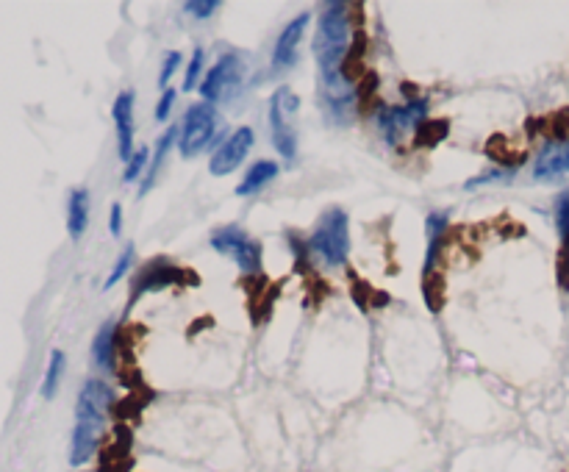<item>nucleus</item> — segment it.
I'll list each match as a JSON object with an SVG mask.
<instances>
[{"label": "nucleus", "mask_w": 569, "mask_h": 472, "mask_svg": "<svg viewBox=\"0 0 569 472\" xmlns=\"http://www.w3.org/2000/svg\"><path fill=\"white\" fill-rule=\"evenodd\" d=\"M314 59L320 67L322 100L331 106L336 120H345L356 106V87L345 78V56L350 53V17H347V3H328L320 14L317 37L311 42Z\"/></svg>", "instance_id": "nucleus-1"}, {"label": "nucleus", "mask_w": 569, "mask_h": 472, "mask_svg": "<svg viewBox=\"0 0 569 472\" xmlns=\"http://www.w3.org/2000/svg\"><path fill=\"white\" fill-rule=\"evenodd\" d=\"M112 389L98 381V378H89L78 403H75V428H73V442H70V464L73 467H84L92 456L98 453L100 436L106 431V417L112 409Z\"/></svg>", "instance_id": "nucleus-2"}, {"label": "nucleus", "mask_w": 569, "mask_h": 472, "mask_svg": "<svg viewBox=\"0 0 569 472\" xmlns=\"http://www.w3.org/2000/svg\"><path fill=\"white\" fill-rule=\"evenodd\" d=\"M217 134H223V120H220V112L211 106V103H195L189 106L184 114V123H181V137H178V148H181V156L192 159L198 156L211 145L220 148L217 142Z\"/></svg>", "instance_id": "nucleus-3"}, {"label": "nucleus", "mask_w": 569, "mask_h": 472, "mask_svg": "<svg viewBox=\"0 0 569 472\" xmlns=\"http://www.w3.org/2000/svg\"><path fill=\"white\" fill-rule=\"evenodd\" d=\"M309 250L320 256L328 267L345 264L350 253V231H347V214L342 209H328L309 236Z\"/></svg>", "instance_id": "nucleus-4"}, {"label": "nucleus", "mask_w": 569, "mask_h": 472, "mask_svg": "<svg viewBox=\"0 0 569 472\" xmlns=\"http://www.w3.org/2000/svg\"><path fill=\"white\" fill-rule=\"evenodd\" d=\"M248 81V59L239 53H225L217 59V64L211 67L203 84H200V95L206 103H225L239 95V89L245 87Z\"/></svg>", "instance_id": "nucleus-5"}, {"label": "nucleus", "mask_w": 569, "mask_h": 472, "mask_svg": "<svg viewBox=\"0 0 569 472\" xmlns=\"http://www.w3.org/2000/svg\"><path fill=\"white\" fill-rule=\"evenodd\" d=\"M300 109V100L289 87H281L270 100V128H273V142L278 153L286 162L297 156V128L295 117Z\"/></svg>", "instance_id": "nucleus-6"}, {"label": "nucleus", "mask_w": 569, "mask_h": 472, "mask_svg": "<svg viewBox=\"0 0 569 472\" xmlns=\"http://www.w3.org/2000/svg\"><path fill=\"white\" fill-rule=\"evenodd\" d=\"M211 248L217 250V253H223V256H231L242 273L253 275L261 270V245L256 239H250L239 225L217 228L211 234Z\"/></svg>", "instance_id": "nucleus-7"}, {"label": "nucleus", "mask_w": 569, "mask_h": 472, "mask_svg": "<svg viewBox=\"0 0 569 472\" xmlns=\"http://www.w3.org/2000/svg\"><path fill=\"white\" fill-rule=\"evenodd\" d=\"M425 117H428V100H411L409 106H384L378 112V131L392 148H397L406 134L425 123Z\"/></svg>", "instance_id": "nucleus-8"}, {"label": "nucleus", "mask_w": 569, "mask_h": 472, "mask_svg": "<svg viewBox=\"0 0 569 472\" xmlns=\"http://www.w3.org/2000/svg\"><path fill=\"white\" fill-rule=\"evenodd\" d=\"M253 142H256V134H253V128H248V125H242L239 131H234L225 142H220V148L214 150L209 164L211 175L220 178V175H231L234 170H239L242 162L248 159Z\"/></svg>", "instance_id": "nucleus-9"}, {"label": "nucleus", "mask_w": 569, "mask_h": 472, "mask_svg": "<svg viewBox=\"0 0 569 472\" xmlns=\"http://www.w3.org/2000/svg\"><path fill=\"white\" fill-rule=\"evenodd\" d=\"M309 23H311V14L303 12L297 14L292 23H286V28L281 31V37L275 42V53H273V67L278 73H284L289 67H295L297 48H300V42L306 37V31H309Z\"/></svg>", "instance_id": "nucleus-10"}, {"label": "nucleus", "mask_w": 569, "mask_h": 472, "mask_svg": "<svg viewBox=\"0 0 569 472\" xmlns=\"http://www.w3.org/2000/svg\"><path fill=\"white\" fill-rule=\"evenodd\" d=\"M181 278H184V273H181L175 264H170V261H164V259L153 261V264H148V267L137 275V281H134L131 306H134L142 295H150V292H159V289H164V286L178 284Z\"/></svg>", "instance_id": "nucleus-11"}, {"label": "nucleus", "mask_w": 569, "mask_h": 472, "mask_svg": "<svg viewBox=\"0 0 569 472\" xmlns=\"http://www.w3.org/2000/svg\"><path fill=\"white\" fill-rule=\"evenodd\" d=\"M112 117L117 123V145H120V156L125 162H131L134 150V92H120L112 106Z\"/></svg>", "instance_id": "nucleus-12"}, {"label": "nucleus", "mask_w": 569, "mask_h": 472, "mask_svg": "<svg viewBox=\"0 0 569 472\" xmlns=\"http://www.w3.org/2000/svg\"><path fill=\"white\" fill-rule=\"evenodd\" d=\"M569 173V142H547L533 164V178L550 181L558 175Z\"/></svg>", "instance_id": "nucleus-13"}, {"label": "nucleus", "mask_w": 569, "mask_h": 472, "mask_svg": "<svg viewBox=\"0 0 569 472\" xmlns=\"http://www.w3.org/2000/svg\"><path fill=\"white\" fill-rule=\"evenodd\" d=\"M114 359H117V325L103 323L92 342V361L103 373H114Z\"/></svg>", "instance_id": "nucleus-14"}, {"label": "nucleus", "mask_w": 569, "mask_h": 472, "mask_svg": "<svg viewBox=\"0 0 569 472\" xmlns=\"http://www.w3.org/2000/svg\"><path fill=\"white\" fill-rule=\"evenodd\" d=\"M281 173V167L278 162H270V159H264V162H256L250 167L245 178L239 181V187H236V195L239 198H248V195H256L261 189L267 187V184H273L275 178Z\"/></svg>", "instance_id": "nucleus-15"}, {"label": "nucleus", "mask_w": 569, "mask_h": 472, "mask_svg": "<svg viewBox=\"0 0 569 472\" xmlns=\"http://www.w3.org/2000/svg\"><path fill=\"white\" fill-rule=\"evenodd\" d=\"M447 212H433L425 223V231H428V250H425V264H422V275H431L436 261H439V253H442V242H445L447 231Z\"/></svg>", "instance_id": "nucleus-16"}, {"label": "nucleus", "mask_w": 569, "mask_h": 472, "mask_svg": "<svg viewBox=\"0 0 569 472\" xmlns=\"http://www.w3.org/2000/svg\"><path fill=\"white\" fill-rule=\"evenodd\" d=\"M89 228V189H73L67 200V231L73 239H81Z\"/></svg>", "instance_id": "nucleus-17"}, {"label": "nucleus", "mask_w": 569, "mask_h": 472, "mask_svg": "<svg viewBox=\"0 0 569 472\" xmlns=\"http://www.w3.org/2000/svg\"><path fill=\"white\" fill-rule=\"evenodd\" d=\"M181 137V128H170L164 137L156 142V150H153V162L148 164V173H145V181H142V187H139V195H145V192H150V187L156 184V175H159L161 164H164V159H167V153H170V148L175 145V139Z\"/></svg>", "instance_id": "nucleus-18"}, {"label": "nucleus", "mask_w": 569, "mask_h": 472, "mask_svg": "<svg viewBox=\"0 0 569 472\" xmlns=\"http://www.w3.org/2000/svg\"><path fill=\"white\" fill-rule=\"evenodd\" d=\"M64 370H67V356H64V350H53L48 361V373L42 378V398L50 400L56 392H59Z\"/></svg>", "instance_id": "nucleus-19"}, {"label": "nucleus", "mask_w": 569, "mask_h": 472, "mask_svg": "<svg viewBox=\"0 0 569 472\" xmlns=\"http://www.w3.org/2000/svg\"><path fill=\"white\" fill-rule=\"evenodd\" d=\"M422 295L428 309L439 311L442 309V300H445V286H442V275H422Z\"/></svg>", "instance_id": "nucleus-20"}, {"label": "nucleus", "mask_w": 569, "mask_h": 472, "mask_svg": "<svg viewBox=\"0 0 569 472\" xmlns=\"http://www.w3.org/2000/svg\"><path fill=\"white\" fill-rule=\"evenodd\" d=\"M447 137V123H422L417 128V139H414V145L417 148H431L436 142H442Z\"/></svg>", "instance_id": "nucleus-21"}, {"label": "nucleus", "mask_w": 569, "mask_h": 472, "mask_svg": "<svg viewBox=\"0 0 569 472\" xmlns=\"http://www.w3.org/2000/svg\"><path fill=\"white\" fill-rule=\"evenodd\" d=\"M142 173H148V150L145 148H137V153L131 156V162L125 164V173L123 178L131 184V181H139Z\"/></svg>", "instance_id": "nucleus-22"}, {"label": "nucleus", "mask_w": 569, "mask_h": 472, "mask_svg": "<svg viewBox=\"0 0 569 472\" xmlns=\"http://www.w3.org/2000/svg\"><path fill=\"white\" fill-rule=\"evenodd\" d=\"M556 228L564 245H569V192H561L556 198Z\"/></svg>", "instance_id": "nucleus-23"}, {"label": "nucleus", "mask_w": 569, "mask_h": 472, "mask_svg": "<svg viewBox=\"0 0 569 472\" xmlns=\"http://www.w3.org/2000/svg\"><path fill=\"white\" fill-rule=\"evenodd\" d=\"M134 264V245H125V250L120 253V259H117V264H114V270L109 273V278H106V289H112L117 281H123V275L128 273V267Z\"/></svg>", "instance_id": "nucleus-24"}, {"label": "nucleus", "mask_w": 569, "mask_h": 472, "mask_svg": "<svg viewBox=\"0 0 569 472\" xmlns=\"http://www.w3.org/2000/svg\"><path fill=\"white\" fill-rule=\"evenodd\" d=\"M184 12H189L195 20H209L211 14L220 12V0H189L184 3Z\"/></svg>", "instance_id": "nucleus-25"}, {"label": "nucleus", "mask_w": 569, "mask_h": 472, "mask_svg": "<svg viewBox=\"0 0 569 472\" xmlns=\"http://www.w3.org/2000/svg\"><path fill=\"white\" fill-rule=\"evenodd\" d=\"M181 59H184V56H181L178 50H170V53L164 56V64H161V73H159L161 87H167V84H170V78L175 75V70L181 67Z\"/></svg>", "instance_id": "nucleus-26"}, {"label": "nucleus", "mask_w": 569, "mask_h": 472, "mask_svg": "<svg viewBox=\"0 0 569 472\" xmlns=\"http://www.w3.org/2000/svg\"><path fill=\"white\" fill-rule=\"evenodd\" d=\"M200 70H203V50L195 48V53H192V62H189V70H186V81H184L186 92H192V89L198 87Z\"/></svg>", "instance_id": "nucleus-27"}, {"label": "nucleus", "mask_w": 569, "mask_h": 472, "mask_svg": "<svg viewBox=\"0 0 569 472\" xmlns=\"http://www.w3.org/2000/svg\"><path fill=\"white\" fill-rule=\"evenodd\" d=\"M553 137H556V142H569V109L553 117Z\"/></svg>", "instance_id": "nucleus-28"}, {"label": "nucleus", "mask_w": 569, "mask_h": 472, "mask_svg": "<svg viewBox=\"0 0 569 472\" xmlns=\"http://www.w3.org/2000/svg\"><path fill=\"white\" fill-rule=\"evenodd\" d=\"M175 98H178V92L175 89H164V95H161V100H159V106H156V120H167L170 117V109L175 106Z\"/></svg>", "instance_id": "nucleus-29"}, {"label": "nucleus", "mask_w": 569, "mask_h": 472, "mask_svg": "<svg viewBox=\"0 0 569 472\" xmlns=\"http://www.w3.org/2000/svg\"><path fill=\"white\" fill-rule=\"evenodd\" d=\"M109 228H112V236L123 234V206L114 203L112 214H109Z\"/></svg>", "instance_id": "nucleus-30"}]
</instances>
